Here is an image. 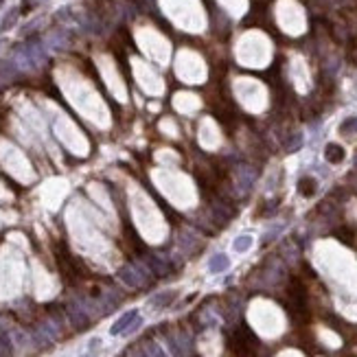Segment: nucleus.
I'll return each instance as SVG.
<instances>
[{
    "instance_id": "9d476101",
    "label": "nucleus",
    "mask_w": 357,
    "mask_h": 357,
    "mask_svg": "<svg viewBox=\"0 0 357 357\" xmlns=\"http://www.w3.org/2000/svg\"><path fill=\"white\" fill-rule=\"evenodd\" d=\"M0 355L3 357H11V340L5 331H0Z\"/></svg>"
},
{
    "instance_id": "4468645a",
    "label": "nucleus",
    "mask_w": 357,
    "mask_h": 357,
    "mask_svg": "<svg viewBox=\"0 0 357 357\" xmlns=\"http://www.w3.org/2000/svg\"><path fill=\"white\" fill-rule=\"evenodd\" d=\"M145 348H147L145 353H147L149 357H165V353L160 351V346H158V344H153V342H147V344H145Z\"/></svg>"
},
{
    "instance_id": "f257e3e1",
    "label": "nucleus",
    "mask_w": 357,
    "mask_h": 357,
    "mask_svg": "<svg viewBox=\"0 0 357 357\" xmlns=\"http://www.w3.org/2000/svg\"><path fill=\"white\" fill-rule=\"evenodd\" d=\"M66 313H68V318H70V322H72V327H75V329L84 331V329H88V327H90V318H88V315H86V311L81 309L79 305L70 303V305L66 307Z\"/></svg>"
},
{
    "instance_id": "39448f33",
    "label": "nucleus",
    "mask_w": 357,
    "mask_h": 357,
    "mask_svg": "<svg viewBox=\"0 0 357 357\" xmlns=\"http://www.w3.org/2000/svg\"><path fill=\"white\" fill-rule=\"evenodd\" d=\"M315 189H318V182H315V177H300V180H298V193H300L303 197L315 195Z\"/></svg>"
},
{
    "instance_id": "9b49d317",
    "label": "nucleus",
    "mask_w": 357,
    "mask_h": 357,
    "mask_svg": "<svg viewBox=\"0 0 357 357\" xmlns=\"http://www.w3.org/2000/svg\"><path fill=\"white\" fill-rule=\"evenodd\" d=\"M250 246H252V237H250V234L237 237V241H234V250H237V252H246V250H250Z\"/></svg>"
},
{
    "instance_id": "423d86ee",
    "label": "nucleus",
    "mask_w": 357,
    "mask_h": 357,
    "mask_svg": "<svg viewBox=\"0 0 357 357\" xmlns=\"http://www.w3.org/2000/svg\"><path fill=\"white\" fill-rule=\"evenodd\" d=\"M228 265H230L228 256H226V254H215L213 259H210V263H208V270L213 272V274H219V272L228 270Z\"/></svg>"
},
{
    "instance_id": "1a4fd4ad",
    "label": "nucleus",
    "mask_w": 357,
    "mask_h": 357,
    "mask_svg": "<svg viewBox=\"0 0 357 357\" xmlns=\"http://www.w3.org/2000/svg\"><path fill=\"white\" fill-rule=\"evenodd\" d=\"M340 134H346V136L357 134V116H348L344 123L340 125Z\"/></svg>"
},
{
    "instance_id": "f03ea898",
    "label": "nucleus",
    "mask_w": 357,
    "mask_h": 357,
    "mask_svg": "<svg viewBox=\"0 0 357 357\" xmlns=\"http://www.w3.org/2000/svg\"><path fill=\"white\" fill-rule=\"evenodd\" d=\"M118 279L125 283L127 287H143L145 285V279H143V274L136 270L134 265H125V267H121L118 270Z\"/></svg>"
},
{
    "instance_id": "6e6552de",
    "label": "nucleus",
    "mask_w": 357,
    "mask_h": 357,
    "mask_svg": "<svg viewBox=\"0 0 357 357\" xmlns=\"http://www.w3.org/2000/svg\"><path fill=\"white\" fill-rule=\"evenodd\" d=\"M335 237L342 241V243H346V246H353V243H355V232H353V228H348V226L338 228L335 230Z\"/></svg>"
},
{
    "instance_id": "0eeeda50",
    "label": "nucleus",
    "mask_w": 357,
    "mask_h": 357,
    "mask_svg": "<svg viewBox=\"0 0 357 357\" xmlns=\"http://www.w3.org/2000/svg\"><path fill=\"white\" fill-rule=\"evenodd\" d=\"M173 298H175V291H162V294L153 296V298L149 300V305L153 307V309H162V307L171 305V303H173Z\"/></svg>"
},
{
    "instance_id": "20e7f679",
    "label": "nucleus",
    "mask_w": 357,
    "mask_h": 357,
    "mask_svg": "<svg viewBox=\"0 0 357 357\" xmlns=\"http://www.w3.org/2000/svg\"><path fill=\"white\" fill-rule=\"evenodd\" d=\"M344 147L338 143H329L327 147H324V158H327V162H331V165H340V162L344 160Z\"/></svg>"
},
{
    "instance_id": "7ed1b4c3",
    "label": "nucleus",
    "mask_w": 357,
    "mask_h": 357,
    "mask_svg": "<svg viewBox=\"0 0 357 357\" xmlns=\"http://www.w3.org/2000/svg\"><path fill=\"white\" fill-rule=\"evenodd\" d=\"M136 318H138V311H136V309L123 313L114 324H112L110 333H112V335H121V333H125V331H129V327H132V324L136 322Z\"/></svg>"
},
{
    "instance_id": "ddd939ff",
    "label": "nucleus",
    "mask_w": 357,
    "mask_h": 357,
    "mask_svg": "<svg viewBox=\"0 0 357 357\" xmlns=\"http://www.w3.org/2000/svg\"><path fill=\"white\" fill-rule=\"evenodd\" d=\"M0 75H3V77H15V68L11 66V64L9 62H3V60H0Z\"/></svg>"
},
{
    "instance_id": "f8f14e48",
    "label": "nucleus",
    "mask_w": 357,
    "mask_h": 357,
    "mask_svg": "<svg viewBox=\"0 0 357 357\" xmlns=\"http://www.w3.org/2000/svg\"><path fill=\"white\" fill-rule=\"evenodd\" d=\"M15 20H18V9H11L9 13L5 15L3 24H0V31H7V29H11L13 24H15Z\"/></svg>"
}]
</instances>
